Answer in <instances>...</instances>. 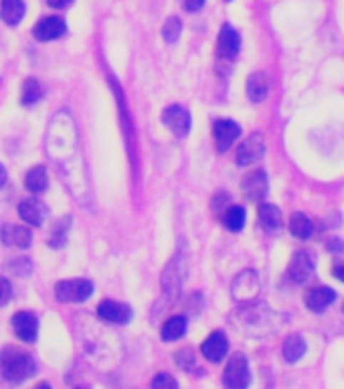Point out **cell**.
I'll use <instances>...</instances> for the list:
<instances>
[{"label": "cell", "instance_id": "cell-1", "mask_svg": "<svg viewBox=\"0 0 344 389\" xmlns=\"http://www.w3.org/2000/svg\"><path fill=\"white\" fill-rule=\"evenodd\" d=\"M35 373V361L29 353L16 347H4L0 351V375L11 383H23Z\"/></svg>", "mask_w": 344, "mask_h": 389}, {"label": "cell", "instance_id": "cell-2", "mask_svg": "<svg viewBox=\"0 0 344 389\" xmlns=\"http://www.w3.org/2000/svg\"><path fill=\"white\" fill-rule=\"evenodd\" d=\"M249 381H251V375H249V365H247L246 355L235 353L225 367L223 383L231 389H243L249 385Z\"/></svg>", "mask_w": 344, "mask_h": 389}, {"label": "cell", "instance_id": "cell-3", "mask_svg": "<svg viewBox=\"0 0 344 389\" xmlns=\"http://www.w3.org/2000/svg\"><path fill=\"white\" fill-rule=\"evenodd\" d=\"M93 284L89 280H63L55 286V296L61 302H84L91 296Z\"/></svg>", "mask_w": 344, "mask_h": 389}, {"label": "cell", "instance_id": "cell-4", "mask_svg": "<svg viewBox=\"0 0 344 389\" xmlns=\"http://www.w3.org/2000/svg\"><path fill=\"white\" fill-rule=\"evenodd\" d=\"M314 274V260L308 251H295L292 256V262L288 266V272H285V278L294 284H304L306 280H310V276Z\"/></svg>", "mask_w": 344, "mask_h": 389}, {"label": "cell", "instance_id": "cell-5", "mask_svg": "<svg viewBox=\"0 0 344 389\" xmlns=\"http://www.w3.org/2000/svg\"><path fill=\"white\" fill-rule=\"evenodd\" d=\"M259 278L253 270H246L233 280V298L239 302H249L258 296Z\"/></svg>", "mask_w": 344, "mask_h": 389}, {"label": "cell", "instance_id": "cell-6", "mask_svg": "<svg viewBox=\"0 0 344 389\" xmlns=\"http://www.w3.org/2000/svg\"><path fill=\"white\" fill-rule=\"evenodd\" d=\"M263 152H265V142H263V138L259 134H253V136L246 138L237 146L235 158H237V164L247 166V164L258 163L259 158L263 156Z\"/></svg>", "mask_w": 344, "mask_h": 389}, {"label": "cell", "instance_id": "cell-7", "mask_svg": "<svg viewBox=\"0 0 344 389\" xmlns=\"http://www.w3.org/2000/svg\"><path fill=\"white\" fill-rule=\"evenodd\" d=\"M268 175H265V171H253V173H249V175L243 178V183H241V188H243V195L247 197V201L251 203H258L261 201L265 195H268Z\"/></svg>", "mask_w": 344, "mask_h": 389}, {"label": "cell", "instance_id": "cell-8", "mask_svg": "<svg viewBox=\"0 0 344 389\" xmlns=\"http://www.w3.org/2000/svg\"><path fill=\"white\" fill-rule=\"evenodd\" d=\"M162 122L168 126L176 136H186L191 130V113L181 106H171L162 113Z\"/></svg>", "mask_w": 344, "mask_h": 389}, {"label": "cell", "instance_id": "cell-9", "mask_svg": "<svg viewBox=\"0 0 344 389\" xmlns=\"http://www.w3.org/2000/svg\"><path fill=\"white\" fill-rule=\"evenodd\" d=\"M98 314L108 320V323H116V325H126L132 320V308L123 302L116 300H103L98 306Z\"/></svg>", "mask_w": 344, "mask_h": 389}, {"label": "cell", "instance_id": "cell-10", "mask_svg": "<svg viewBox=\"0 0 344 389\" xmlns=\"http://www.w3.org/2000/svg\"><path fill=\"white\" fill-rule=\"evenodd\" d=\"M241 128L239 124H235L233 120H217L213 124V136H215V144L219 151H227L235 140L239 138Z\"/></svg>", "mask_w": 344, "mask_h": 389}, {"label": "cell", "instance_id": "cell-11", "mask_svg": "<svg viewBox=\"0 0 344 389\" xmlns=\"http://www.w3.org/2000/svg\"><path fill=\"white\" fill-rule=\"evenodd\" d=\"M229 351V340L225 337V333L223 330H215L213 335L207 337V340L201 345V353H203V357H207L209 361L213 363H219L223 361V357L227 355Z\"/></svg>", "mask_w": 344, "mask_h": 389}, {"label": "cell", "instance_id": "cell-12", "mask_svg": "<svg viewBox=\"0 0 344 389\" xmlns=\"http://www.w3.org/2000/svg\"><path fill=\"white\" fill-rule=\"evenodd\" d=\"M13 328L16 337L25 343H35L39 333V320L33 313H16L13 316Z\"/></svg>", "mask_w": 344, "mask_h": 389}, {"label": "cell", "instance_id": "cell-13", "mask_svg": "<svg viewBox=\"0 0 344 389\" xmlns=\"http://www.w3.org/2000/svg\"><path fill=\"white\" fill-rule=\"evenodd\" d=\"M67 33V23L63 21L61 16H45L35 29L33 35L39 41H55V39L63 37Z\"/></svg>", "mask_w": 344, "mask_h": 389}, {"label": "cell", "instance_id": "cell-14", "mask_svg": "<svg viewBox=\"0 0 344 389\" xmlns=\"http://www.w3.org/2000/svg\"><path fill=\"white\" fill-rule=\"evenodd\" d=\"M241 47V37L239 33L235 31L233 26L223 25L221 33H219V41H217V53L223 59H233L239 53Z\"/></svg>", "mask_w": 344, "mask_h": 389}, {"label": "cell", "instance_id": "cell-15", "mask_svg": "<svg viewBox=\"0 0 344 389\" xmlns=\"http://www.w3.org/2000/svg\"><path fill=\"white\" fill-rule=\"evenodd\" d=\"M336 300V292L328 286H316L306 292V306L312 313H324Z\"/></svg>", "mask_w": 344, "mask_h": 389}, {"label": "cell", "instance_id": "cell-16", "mask_svg": "<svg viewBox=\"0 0 344 389\" xmlns=\"http://www.w3.org/2000/svg\"><path fill=\"white\" fill-rule=\"evenodd\" d=\"M19 215L29 226H41L47 217V205L39 199H26L19 205Z\"/></svg>", "mask_w": 344, "mask_h": 389}, {"label": "cell", "instance_id": "cell-17", "mask_svg": "<svg viewBox=\"0 0 344 389\" xmlns=\"http://www.w3.org/2000/svg\"><path fill=\"white\" fill-rule=\"evenodd\" d=\"M0 239L6 246H16V248H29L31 246V229L23 226H4L0 229Z\"/></svg>", "mask_w": 344, "mask_h": 389}, {"label": "cell", "instance_id": "cell-18", "mask_svg": "<svg viewBox=\"0 0 344 389\" xmlns=\"http://www.w3.org/2000/svg\"><path fill=\"white\" fill-rule=\"evenodd\" d=\"M268 91H270V79L265 74H251L247 79V96L251 101H263L268 98Z\"/></svg>", "mask_w": 344, "mask_h": 389}, {"label": "cell", "instance_id": "cell-19", "mask_svg": "<svg viewBox=\"0 0 344 389\" xmlns=\"http://www.w3.org/2000/svg\"><path fill=\"white\" fill-rule=\"evenodd\" d=\"M25 16L23 0H0V19L6 25H19Z\"/></svg>", "mask_w": 344, "mask_h": 389}, {"label": "cell", "instance_id": "cell-20", "mask_svg": "<svg viewBox=\"0 0 344 389\" xmlns=\"http://www.w3.org/2000/svg\"><path fill=\"white\" fill-rule=\"evenodd\" d=\"M25 187L29 193L33 195H39V193H45L47 187H49V176H47V171L45 166H33L25 176Z\"/></svg>", "mask_w": 344, "mask_h": 389}, {"label": "cell", "instance_id": "cell-21", "mask_svg": "<svg viewBox=\"0 0 344 389\" xmlns=\"http://www.w3.org/2000/svg\"><path fill=\"white\" fill-rule=\"evenodd\" d=\"M258 215L261 227L268 229V231H275L282 226V211L275 205H271V203H261Z\"/></svg>", "mask_w": 344, "mask_h": 389}, {"label": "cell", "instance_id": "cell-22", "mask_svg": "<svg viewBox=\"0 0 344 389\" xmlns=\"http://www.w3.org/2000/svg\"><path fill=\"white\" fill-rule=\"evenodd\" d=\"M221 221L229 231H241L246 226V209L237 207V205H229L221 213Z\"/></svg>", "mask_w": 344, "mask_h": 389}, {"label": "cell", "instance_id": "cell-23", "mask_svg": "<svg viewBox=\"0 0 344 389\" xmlns=\"http://www.w3.org/2000/svg\"><path fill=\"white\" fill-rule=\"evenodd\" d=\"M185 333H186V318L185 316H181V314L168 318V320L162 325V330H160V335H162V339L164 340L181 339Z\"/></svg>", "mask_w": 344, "mask_h": 389}, {"label": "cell", "instance_id": "cell-24", "mask_svg": "<svg viewBox=\"0 0 344 389\" xmlns=\"http://www.w3.org/2000/svg\"><path fill=\"white\" fill-rule=\"evenodd\" d=\"M282 351H283V357H285V361L295 363L298 359H302V357H304V353H306V343H304V339H302L300 335H292V337H288V339H285Z\"/></svg>", "mask_w": 344, "mask_h": 389}, {"label": "cell", "instance_id": "cell-25", "mask_svg": "<svg viewBox=\"0 0 344 389\" xmlns=\"http://www.w3.org/2000/svg\"><path fill=\"white\" fill-rule=\"evenodd\" d=\"M290 233L298 239H308L314 233V226L306 215L294 213L290 217Z\"/></svg>", "mask_w": 344, "mask_h": 389}, {"label": "cell", "instance_id": "cell-26", "mask_svg": "<svg viewBox=\"0 0 344 389\" xmlns=\"http://www.w3.org/2000/svg\"><path fill=\"white\" fill-rule=\"evenodd\" d=\"M41 96H43V86L39 84L37 79H33V77L25 79V84H23V94H21V101H23L25 106H31V103H35V101L41 100Z\"/></svg>", "mask_w": 344, "mask_h": 389}, {"label": "cell", "instance_id": "cell-27", "mask_svg": "<svg viewBox=\"0 0 344 389\" xmlns=\"http://www.w3.org/2000/svg\"><path fill=\"white\" fill-rule=\"evenodd\" d=\"M181 31H183V23L178 16H171L166 23H164V29H162V37L166 39L168 43H176L178 37H181Z\"/></svg>", "mask_w": 344, "mask_h": 389}, {"label": "cell", "instance_id": "cell-28", "mask_svg": "<svg viewBox=\"0 0 344 389\" xmlns=\"http://www.w3.org/2000/svg\"><path fill=\"white\" fill-rule=\"evenodd\" d=\"M69 217H63L61 221L57 223V227H55V231H53V236L49 238V246H53V248H61L63 243L67 241V231H69Z\"/></svg>", "mask_w": 344, "mask_h": 389}, {"label": "cell", "instance_id": "cell-29", "mask_svg": "<svg viewBox=\"0 0 344 389\" xmlns=\"http://www.w3.org/2000/svg\"><path fill=\"white\" fill-rule=\"evenodd\" d=\"M176 365L181 367V369H185V371H188L191 367H193V363H195V357H193V351L191 349H181V351H176Z\"/></svg>", "mask_w": 344, "mask_h": 389}, {"label": "cell", "instance_id": "cell-30", "mask_svg": "<svg viewBox=\"0 0 344 389\" xmlns=\"http://www.w3.org/2000/svg\"><path fill=\"white\" fill-rule=\"evenodd\" d=\"M229 205H231V199H229V195H227V193H217V195H215V199H213V203H211L213 211H215L217 215H221Z\"/></svg>", "mask_w": 344, "mask_h": 389}, {"label": "cell", "instance_id": "cell-31", "mask_svg": "<svg viewBox=\"0 0 344 389\" xmlns=\"http://www.w3.org/2000/svg\"><path fill=\"white\" fill-rule=\"evenodd\" d=\"M152 388H171L176 389L178 388V383H176V379L171 375H166V373H158V375L152 379Z\"/></svg>", "mask_w": 344, "mask_h": 389}, {"label": "cell", "instance_id": "cell-32", "mask_svg": "<svg viewBox=\"0 0 344 389\" xmlns=\"http://www.w3.org/2000/svg\"><path fill=\"white\" fill-rule=\"evenodd\" d=\"M11 296H13V288H11V282H9L6 278L0 276V306L11 300Z\"/></svg>", "mask_w": 344, "mask_h": 389}, {"label": "cell", "instance_id": "cell-33", "mask_svg": "<svg viewBox=\"0 0 344 389\" xmlns=\"http://www.w3.org/2000/svg\"><path fill=\"white\" fill-rule=\"evenodd\" d=\"M205 6V0H185V9L188 13H197Z\"/></svg>", "mask_w": 344, "mask_h": 389}, {"label": "cell", "instance_id": "cell-34", "mask_svg": "<svg viewBox=\"0 0 344 389\" xmlns=\"http://www.w3.org/2000/svg\"><path fill=\"white\" fill-rule=\"evenodd\" d=\"M326 248H328L332 253H343V251H344V241H343V239H330Z\"/></svg>", "mask_w": 344, "mask_h": 389}, {"label": "cell", "instance_id": "cell-35", "mask_svg": "<svg viewBox=\"0 0 344 389\" xmlns=\"http://www.w3.org/2000/svg\"><path fill=\"white\" fill-rule=\"evenodd\" d=\"M74 0H47V4L53 9H67Z\"/></svg>", "mask_w": 344, "mask_h": 389}, {"label": "cell", "instance_id": "cell-36", "mask_svg": "<svg viewBox=\"0 0 344 389\" xmlns=\"http://www.w3.org/2000/svg\"><path fill=\"white\" fill-rule=\"evenodd\" d=\"M332 274L338 278L340 282H344V262H338V264H334V268H332Z\"/></svg>", "mask_w": 344, "mask_h": 389}, {"label": "cell", "instance_id": "cell-37", "mask_svg": "<svg viewBox=\"0 0 344 389\" xmlns=\"http://www.w3.org/2000/svg\"><path fill=\"white\" fill-rule=\"evenodd\" d=\"M4 183H6V171H4V168L0 166V187H2Z\"/></svg>", "mask_w": 344, "mask_h": 389}, {"label": "cell", "instance_id": "cell-38", "mask_svg": "<svg viewBox=\"0 0 344 389\" xmlns=\"http://www.w3.org/2000/svg\"><path fill=\"white\" fill-rule=\"evenodd\" d=\"M343 308H344V306H343Z\"/></svg>", "mask_w": 344, "mask_h": 389}]
</instances>
